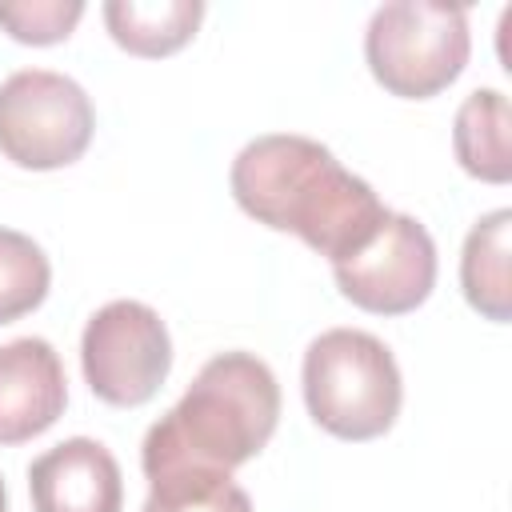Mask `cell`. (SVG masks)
Instances as JSON below:
<instances>
[{
	"label": "cell",
	"instance_id": "3",
	"mask_svg": "<svg viewBox=\"0 0 512 512\" xmlns=\"http://www.w3.org/2000/svg\"><path fill=\"white\" fill-rule=\"evenodd\" d=\"M404 384L388 344L364 328H328L304 352L308 416L340 440H376L400 416Z\"/></svg>",
	"mask_w": 512,
	"mask_h": 512
},
{
	"label": "cell",
	"instance_id": "13",
	"mask_svg": "<svg viewBox=\"0 0 512 512\" xmlns=\"http://www.w3.org/2000/svg\"><path fill=\"white\" fill-rule=\"evenodd\" d=\"M144 512H252V500L220 468H172L148 480Z\"/></svg>",
	"mask_w": 512,
	"mask_h": 512
},
{
	"label": "cell",
	"instance_id": "16",
	"mask_svg": "<svg viewBox=\"0 0 512 512\" xmlns=\"http://www.w3.org/2000/svg\"><path fill=\"white\" fill-rule=\"evenodd\" d=\"M0 512H8V492H4V480H0Z\"/></svg>",
	"mask_w": 512,
	"mask_h": 512
},
{
	"label": "cell",
	"instance_id": "12",
	"mask_svg": "<svg viewBox=\"0 0 512 512\" xmlns=\"http://www.w3.org/2000/svg\"><path fill=\"white\" fill-rule=\"evenodd\" d=\"M512 112L504 92L496 88H476L452 124V148L456 160L468 176L488 180V184H504L512 176Z\"/></svg>",
	"mask_w": 512,
	"mask_h": 512
},
{
	"label": "cell",
	"instance_id": "7",
	"mask_svg": "<svg viewBox=\"0 0 512 512\" xmlns=\"http://www.w3.org/2000/svg\"><path fill=\"white\" fill-rule=\"evenodd\" d=\"M336 288L364 312L404 316L420 308L436 284V244L416 216L388 212L376 236L332 264Z\"/></svg>",
	"mask_w": 512,
	"mask_h": 512
},
{
	"label": "cell",
	"instance_id": "11",
	"mask_svg": "<svg viewBox=\"0 0 512 512\" xmlns=\"http://www.w3.org/2000/svg\"><path fill=\"white\" fill-rule=\"evenodd\" d=\"M204 20L200 0H108V36L132 56H172L180 52Z\"/></svg>",
	"mask_w": 512,
	"mask_h": 512
},
{
	"label": "cell",
	"instance_id": "8",
	"mask_svg": "<svg viewBox=\"0 0 512 512\" xmlns=\"http://www.w3.org/2000/svg\"><path fill=\"white\" fill-rule=\"evenodd\" d=\"M68 404V380L56 348L40 336L0 344V444H24L48 432Z\"/></svg>",
	"mask_w": 512,
	"mask_h": 512
},
{
	"label": "cell",
	"instance_id": "14",
	"mask_svg": "<svg viewBox=\"0 0 512 512\" xmlns=\"http://www.w3.org/2000/svg\"><path fill=\"white\" fill-rule=\"evenodd\" d=\"M48 284H52V264L44 248L16 228H0V324H12L32 308H40Z\"/></svg>",
	"mask_w": 512,
	"mask_h": 512
},
{
	"label": "cell",
	"instance_id": "15",
	"mask_svg": "<svg viewBox=\"0 0 512 512\" xmlns=\"http://www.w3.org/2000/svg\"><path fill=\"white\" fill-rule=\"evenodd\" d=\"M84 4L80 0H24V4H0V28L20 44H60L80 24Z\"/></svg>",
	"mask_w": 512,
	"mask_h": 512
},
{
	"label": "cell",
	"instance_id": "6",
	"mask_svg": "<svg viewBox=\"0 0 512 512\" xmlns=\"http://www.w3.org/2000/svg\"><path fill=\"white\" fill-rule=\"evenodd\" d=\"M80 368L96 400L112 408L148 404L172 368V340L160 312L140 300L96 308L80 336Z\"/></svg>",
	"mask_w": 512,
	"mask_h": 512
},
{
	"label": "cell",
	"instance_id": "4",
	"mask_svg": "<svg viewBox=\"0 0 512 512\" xmlns=\"http://www.w3.org/2000/svg\"><path fill=\"white\" fill-rule=\"evenodd\" d=\"M468 12L428 0L380 4L364 32V60L376 84L400 100L444 92L468 64Z\"/></svg>",
	"mask_w": 512,
	"mask_h": 512
},
{
	"label": "cell",
	"instance_id": "9",
	"mask_svg": "<svg viewBox=\"0 0 512 512\" xmlns=\"http://www.w3.org/2000/svg\"><path fill=\"white\" fill-rule=\"evenodd\" d=\"M28 496L36 512H120L124 480L116 456L88 436L60 440L28 468Z\"/></svg>",
	"mask_w": 512,
	"mask_h": 512
},
{
	"label": "cell",
	"instance_id": "2",
	"mask_svg": "<svg viewBox=\"0 0 512 512\" xmlns=\"http://www.w3.org/2000/svg\"><path fill=\"white\" fill-rule=\"evenodd\" d=\"M276 420L280 384L272 368L252 352H220L196 372L176 408L148 428L140 468L148 480L172 468L232 472L272 440Z\"/></svg>",
	"mask_w": 512,
	"mask_h": 512
},
{
	"label": "cell",
	"instance_id": "5",
	"mask_svg": "<svg viewBox=\"0 0 512 512\" xmlns=\"http://www.w3.org/2000/svg\"><path fill=\"white\" fill-rule=\"evenodd\" d=\"M96 112L88 92L48 68H20L0 84V152L16 168H68L92 144Z\"/></svg>",
	"mask_w": 512,
	"mask_h": 512
},
{
	"label": "cell",
	"instance_id": "1",
	"mask_svg": "<svg viewBox=\"0 0 512 512\" xmlns=\"http://www.w3.org/2000/svg\"><path fill=\"white\" fill-rule=\"evenodd\" d=\"M228 184L256 224L300 236L332 264L360 252L388 216L368 180L348 172L332 148L296 132L248 140L232 160Z\"/></svg>",
	"mask_w": 512,
	"mask_h": 512
},
{
	"label": "cell",
	"instance_id": "10",
	"mask_svg": "<svg viewBox=\"0 0 512 512\" xmlns=\"http://www.w3.org/2000/svg\"><path fill=\"white\" fill-rule=\"evenodd\" d=\"M512 212L496 208L480 216L464 240L460 252V288L464 300L496 324L512 320V276H508V252H512Z\"/></svg>",
	"mask_w": 512,
	"mask_h": 512
}]
</instances>
